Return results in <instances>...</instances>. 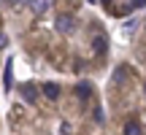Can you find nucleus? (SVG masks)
I'll use <instances>...</instances> for the list:
<instances>
[{"instance_id": "nucleus-12", "label": "nucleus", "mask_w": 146, "mask_h": 135, "mask_svg": "<svg viewBox=\"0 0 146 135\" xmlns=\"http://www.w3.org/2000/svg\"><path fill=\"white\" fill-rule=\"evenodd\" d=\"M125 30H127V32H133V30H135V19H130V22H127V24H125Z\"/></svg>"}, {"instance_id": "nucleus-7", "label": "nucleus", "mask_w": 146, "mask_h": 135, "mask_svg": "<svg viewBox=\"0 0 146 135\" xmlns=\"http://www.w3.org/2000/svg\"><path fill=\"white\" fill-rule=\"evenodd\" d=\"M125 135H141V124H138V122H127L125 124Z\"/></svg>"}, {"instance_id": "nucleus-5", "label": "nucleus", "mask_w": 146, "mask_h": 135, "mask_svg": "<svg viewBox=\"0 0 146 135\" xmlns=\"http://www.w3.org/2000/svg\"><path fill=\"white\" fill-rule=\"evenodd\" d=\"M43 95H46L49 100H57L60 97V87H57V84H52V81H46V84H43Z\"/></svg>"}, {"instance_id": "nucleus-15", "label": "nucleus", "mask_w": 146, "mask_h": 135, "mask_svg": "<svg viewBox=\"0 0 146 135\" xmlns=\"http://www.w3.org/2000/svg\"><path fill=\"white\" fill-rule=\"evenodd\" d=\"M103 5H111V0H103Z\"/></svg>"}, {"instance_id": "nucleus-10", "label": "nucleus", "mask_w": 146, "mask_h": 135, "mask_svg": "<svg viewBox=\"0 0 146 135\" xmlns=\"http://www.w3.org/2000/svg\"><path fill=\"white\" fill-rule=\"evenodd\" d=\"M143 5H146V0H133V3H130V8L135 11V8H143Z\"/></svg>"}, {"instance_id": "nucleus-14", "label": "nucleus", "mask_w": 146, "mask_h": 135, "mask_svg": "<svg viewBox=\"0 0 146 135\" xmlns=\"http://www.w3.org/2000/svg\"><path fill=\"white\" fill-rule=\"evenodd\" d=\"M11 3H14V5H22V3H27V0H11Z\"/></svg>"}, {"instance_id": "nucleus-3", "label": "nucleus", "mask_w": 146, "mask_h": 135, "mask_svg": "<svg viewBox=\"0 0 146 135\" xmlns=\"http://www.w3.org/2000/svg\"><path fill=\"white\" fill-rule=\"evenodd\" d=\"M76 95L81 100H89V97H92V87H89V81H78L76 84Z\"/></svg>"}, {"instance_id": "nucleus-8", "label": "nucleus", "mask_w": 146, "mask_h": 135, "mask_svg": "<svg viewBox=\"0 0 146 135\" xmlns=\"http://www.w3.org/2000/svg\"><path fill=\"white\" fill-rule=\"evenodd\" d=\"M103 119H106L103 108H95V122H98V124H103Z\"/></svg>"}, {"instance_id": "nucleus-2", "label": "nucleus", "mask_w": 146, "mask_h": 135, "mask_svg": "<svg viewBox=\"0 0 146 135\" xmlns=\"http://www.w3.org/2000/svg\"><path fill=\"white\" fill-rule=\"evenodd\" d=\"M27 3H30V8H33L35 16H43L49 11V0H27Z\"/></svg>"}, {"instance_id": "nucleus-11", "label": "nucleus", "mask_w": 146, "mask_h": 135, "mask_svg": "<svg viewBox=\"0 0 146 135\" xmlns=\"http://www.w3.org/2000/svg\"><path fill=\"white\" fill-rule=\"evenodd\" d=\"M122 76H125V70H122V68H119V70L114 73V81H116V84H122Z\"/></svg>"}, {"instance_id": "nucleus-13", "label": "nucleus", "mask_w": 146, "mask_h": 135, "mask_svg": "<svg viewBox=\"0 0 146 135\" xmlns=\"http://www.w3.org/2000/svg\"><path fill=\"white\" fill-rule=\"evenodd\" d=\"M73 130H70V124H68V122H62V135H70Z\"/></svg>"}, {"instance_id": "nucleus-6", "label": "nucleus", "mask_w": 146, "mask_h": 135, "mask_svg": "<svg viewBox=\"0 0 146 135\" xmlns=\"http://www.w3.org/2000/svg\"><path fill=\"white\" fill-rule=\"evenodd\" d=\"M108 49V38L106 35H95V54H103Z\"/></svg>"}, {"instance_id": "nucleus-16", "label": "nucleus", "mask_w": 146, "mask_h": 135, "mask_svg": "<svg viewBox=\"0 0 146 135\" xmlns=\"http://www.w3.org/2000/svg\"><path fill=\"white\" fill-rule=\"evenodd\" d=\"M143 92H146V81H143Z\"/></svg>"}, {"instance_id": "nucleus-1", "label": "nucleus", "mask_w": 146, "mask_h": 135, "mask_svg": "<svg viewBox=\"0 0 146 135\" xmlns=\"http://www.w3.org/2000/svg\"><path fill=\"white\" fill-rule=\"evenodd\" d=\"M54 27H57L60 32H73L76 30V19H73L70 14H60L57 19H54Z\"/></svg>"}, {"instance_id": "nucleus-9", "label": "nucleus", "mask_w": 146, "mask_h": 135, "mask_svg": "<svg viewBox=\"0 0 146 135\" xmlns=\"http://www.w3.org/2000/svg\"><path fill=\"white\" fill-rule=\"evenodd\" d=\"M5 89H11V62L5 65Z\"/></svg>"}, {"instance_id": "nucleus-4", "label": "nucleus", "mask_w": 146, "mask_h": 135, "mask_svg": "<svg viewBox=\"0 0 146 135\" xmlns=\"http://www.w3.org/2000/svg\"><path fill=\"white\" fill-rule=\"evenodd\" d=\"M35 87L33 84H22V97H25V103H35Z\"/></svg>"}]
</instances>
